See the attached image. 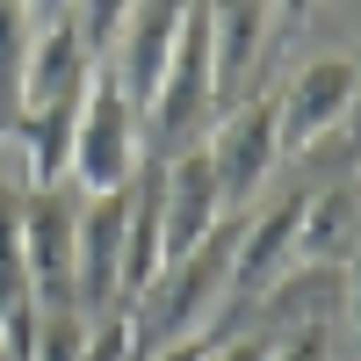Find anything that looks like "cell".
<instances>
[{
    "label": "cell",
    "mask_w": 361,
    "mask_h": 361,
    "mask_svg": "<svg viewBox=\"0 0 361 361\" xmlns=\"http://www.w3.org/2000/svg\"><path fill=\"white\" fill-rule=\"evenodd\" d=\"M267 347H275V340H253V333H238V340H217V347H202V361H267Z\"/></svg>",
    "instance_id": "cell-18"
},
{
    "label": "cell",
    "mask_w": 361,
    "mask_h": 361,
    "mask_svg": "<svg viewBox=\"0 0 361 361\" xmlns=\"http://www.w3.org/2000/svg\"><path fill=\"white\" fill-rule=\"evenodd\" d=\"M87 73H94V66H87V51H80L73 15L37 22V44H29V80H22V109H29V102H51V94H73Z\"/></svg>",
    "instance_id": "cell-12"
},
{
    "label": "cell",
    "mask_w": 361,
    "mask_h": 361,
    "mask_svg": "<svg viewBox=\"0 0 361 361\" xmlns=\"http://www.w3.org/2000/svg\"><path fill=\"white\" fill-rule=\"evenodd\" d=\"M202 152H209V166H217V195H224V209H246V202L260 195V180L275 173V159H282V116H275V94L238 102Z\"/></svg>",
    "instance_id": "cell-4"
},
{
    "label": "cell",
    "mask_w": 361,
    "mask_h": 361,
    "mask_svg": "<svg viewBox=\"0 0 361 361\" xmlns=\"http://www.w3.org/2000/svg\"><path fill=\"white\" fill-rule=\"evenodd\" d=\"M159 224H166V260L195 253L209 231L224 224V195H217V166L202 145H180L159 166Z\"/></svg>",
    "instance_id": "cell-8"
},
{
    "label": "cell",
    "mask_w": 361,
    "mask_h": 361,
    "mask_svg": "<svg viewBox=\"0 0 361 361\" xmlns=\"http://www.w3.org/2000/svg\"><path fill=\"white\" fill-rule=\"evenodd\" d=\"M123 22H130V0H73V29H80L87 66H109V51H116V37H123Z\"/></svg>",
    "instance_id": "cell-14"
},
{
    "label": "cell",
    "mask_w": 361,
    "mask_h": 361,
    "mask_svg": "<svg viewBox=\"0 0 361 361\" xmlns=\"http://www.w3.org/2000/svg\"><path fill=\"white\" fill-rule=\"evenodd\" d=\"M80 361H130L123 311H109V318H94V325H87V347H80Z\"/></svg>",
    "instance_id": "cell-16"
},
{
    "label": "cell",
    "mask_w": 361,
    "mask_h": 361,
    "mask_svg": "<svg viewBox=\"0 0 361 361\" xmlns=\"http://www.w3.org/2000/svg\"><path fill=\"white\" fill-rule=\"evenodd\" d=\"M130 180H137V109L109 80V66H94L80 87V137H73L66 188L73 195H123Z\"/></svg>",
    "instance_id": "cell-2"
},
{
    "label": "cell",
    "mask_w": 361,
    "mask_h": 361,
    "mask_svg": "<svg viewBox=\"0 0 361 361\" xmlns=\"http://www.w3.org/2000/svg\"><path fill=\"white\" fill-rule=\"evenodd\" d=\"M361 253V195L354 180L325 195H304V224H296V267H333Z\"/></svg>",
    "instance_id": "cell-11"
},
{
    "label": "cell",
    "mask_w": 361,
    "mask_h": 361,
    "mask_svg": "<svg viewBox=\"0 0 361 361\" xmlns=\"http://www.w3.org/2000/svg\"><path fill=\"white\" fill-rule=\"evenodd\" d=\"M354 94H361V66L347 51L333 58H311L282 94H275V116H282V152H304V145L333 137L347 116H354Z\"/></svg>",
    "instance_id": "cell-6"
},
{
    "label": "cell",
    "mask_w": 361,
    "mask_h": 361,
    "mask_svg": "<svg viewBox=\"0 0 361 361\" xmlns=\"http://www.w3.org/2000/svg\"><path fill=\"white\" fill-rule=\"evenodd\" d=\"M73 253H80V195L29 188L22 195V260H29V304L37 311H73Z\"/></svg>",
    "instance_id": "cell-3"
},
{
    "label": "cell",
    "mask_w": 361,
    "mask_h": 361,
    "mask_svg": "<svg viewBox=\"0 0 361 361\" xmlns=\"http://www.w3.org/2000/svg\"><path fill=\"white\" fill-rule=\"evenodd\" d=\"M80 347H87V318H80V311H44V325H37V361H80Z\"/></svg>",
    "instance_id": "cell-15"
},
{
    "label": "cell",
    "mask_w": 361,
    "mask_h": 361,
    "mask_svg": "<svg viewBox=\"0 0 361 361\" xmlns=\"http://www.w3.org/2000/svg\"><path fill=\"white\" fill-rule=\"evenodd\" d=\"M347 318H354V361H361V253H354V296H347Z\"/></svg>",
    "instance_id": "cell-19"
},
{
    "label": "cell",
    "mask_w": 361,
    "mask_h": 361,
    "mask_svg": "<svg viewBox=\"0 0 361 361\" xmlns=\"http://www.w3.org/2000/svg\"><path fill=\"white\" fill-rule=\"evenodd\" d=\"M29 44H37V8L0 0V137L22 116V80H29Z\"/></svg>",
    "instance_id": "cell-13"
},
{
    "label": "cell",
    "mask_w": 361,
    "mask_h": 361,
    "mask_svg": "<svg viewBox=\"0 0 361 361\" xmlns=\"http://www.w3.org/2000/svg\"><path fill=\"white\" fill-rule=\"evenodd\" d=\"M209 8V66H217V102L253 80L267 51V8L275 0H202Z\"/></svg>",
    "instance_id": "cell-10"
},
{
    "label": "cell",
    "mask_w": 361,
    "mask_h": 361,
    "mask_svg": "<svg viewBox=\"0 0 361 361\" xmlns=\"http://www.w3.org/2000/svg\"><path fill=\"white\" fill-rule=\"evenodd\" d=\"M37 8V22H58V15H73V0H29Z\"/></svg>",
    "instance_id": "cell-21"
},
{
    "label": "cell",
    "mask_w": 361,
    "mask_h": 361,
    "mask_svg": "<svg viewBox=\"0 0 361 361\" xmlns=\"http://www.w3.org/2000/svg\"><path fill=\"white\" fill-rule=\"evenodd\" d=\"M209 109H217V66H209V8L195 0L188 22H180L173 66H166V80H159V94H152L145 116H152V130H159L166 145H180Z\"/></svg>",
    "instance_id": "cell-7"
},
{
    "label": "cell",
    "mask_w": 361,
    "mask_h": 361,
    "mask_svg": "<svg viewBox=\"0 0 361 361\" xmlns=\"http://www.w3.org/2000/svg\"><path fill=\"white\" fill-rule=\"evenodd\" d=\"M354 195H361V180H354Z\"/></svg>",
    "instance_id": "cell-22"
},
{
    "label": "cell",
    "mask_w": 361,
    "mask_h": 361,
    "mask_svg": "<svg viewBox=\"0 0 361 361\" xmlns=\"http://www.w3.org/2000/svg\"><path fill=\"white\" fill-rule=\"evenodd\" d=\"M325 354H333V340H325V325H318V318H311V325H296L289 340L267 347V361H325Z\"/></svg>",
    "instance_id": "cell-17"
},
{
    "label": "cell",
    "mask_w": 361,
    "mask_h": 361,
    "mask_svg": "<svg viewBox=\"0 0 361 361\" xmlns=\"http://www.w3.org/2000/svg\"><path fill=\"white\" fill-rule=\"evenodd\" d=\"M231 238L238 224H217L195 253H180L159 267V282L123 304V333H130V361H159L173 347H195L202 325L217 318V304L231 296Z\"/></svg>",
    "instance_id": "cell-1"
},
{
    "label": "cell",
    "mask_w": 361,
    "mask_h": 361,
    "mask_svg": "<svg viewBox=\"0 0 361 361\" xmlns=\"http://www.w3.org/2000/svg\"><path fill=\"white\" fill-rule=\"evenodd\" d=\"M296 224H304V195H289L275 209H260L253 224H238V238H231V296H260L296 267Z\"/></svg>",
    "instance_id": "cell-9"
},
{
    "label": "cell",
    "mask_w": 361,
    "mask_h": 361,
    "mask_svg": "<svg viewBox=\"0 0 361 361\" xmlns=\"http://www.w3.org/2000/svg\"><path fill=\"white\" fill-rule=\"evenodd\" d=\"M311 8H318V0H275V15H282V29H296V22H304Z\"/></svg>",
    "instance_id": "cell-20"
},
{
    "label": "cell",
    "mask_w": 361,
    "mask_h": 361,
    "mask_svg": "<svg viewBox=\"0 0 361 361\" xmlns=\"http://www.w3.org/2000/svg\"><path fill=\"white\" fill-rule=\"evenodd\" d=\"M195 0H130V22H123V37H116L109 51V80L123 87V102L145 116L159 94V80L173 66V44H180V22H188Z\"/></svg>",
    "instance_id": "cell-5"
}]
</instances>
